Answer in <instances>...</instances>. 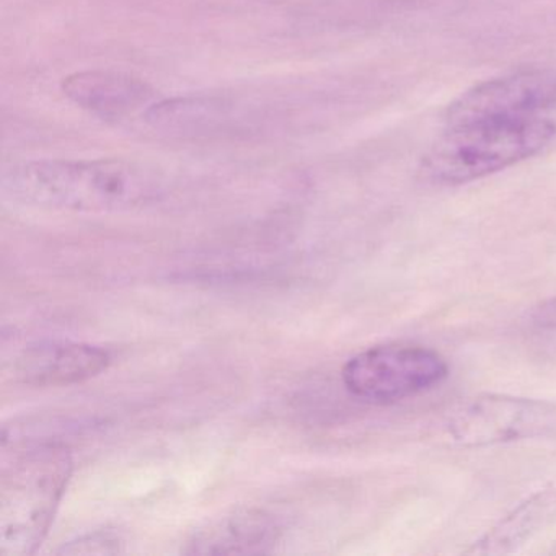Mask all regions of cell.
<instances>
[{
  "label": "cell",
  "instance_id": "5b68a950",
  "mask_svg": "<svg viewBox=\"0 0 556 556\" xmlns=\"http://www.w3.org/2000/svg\"><path fill=\"white\" fill-rule=\"evenodd\" d=\"M454 444L486 447L556 434V405L522 396L478 395L462 403L445 422Z\"/></svg>",
  "mask_w": 556,
  "mask_h": 556
},
{
  "label": "cell",
  "instance_id": "8fae6325",
  "mask_svg": "<svg viewBox=\"0 0 556 556\" xmlns=\"http://www.w3.org/2000/svg\"><path fill=\"white\" fill-rule=\"evenodd\" d=\"M233 118L236 105L219 97H180L146 110V122L155 131L181 138L226 131Z\"/></svg>",
  "mask_w": 556,
  "mask_h": 556
},
{
  "label": "cell",
  "instance_id": "6da1fadb",
  "mask_svg": "<svg viewBox=\"0 0 556 556\" xmlns=\"http://www.w3.org/2000/svg\"><path fill=\"white\" fill-rule=\"evenodd\" d=\"M17 203L71 213H126L161 200L164 177L138 162L31 161L12 165L2 178Z\"/></svg>",
  "mask_w": 556,
  "mask_h": 556
},
{
  "label": "cell",
  "instance_id": "7a4b0ae2",
  "mask_svg": "<svg viewBox=\"0 0 556 556\" xmlns=\"http://www.w3.org/2000/svg\"><path fill=\"white\" fill-rule=\"evenodd\" d=\"M0 475V555L30 556L47 539L73 477L61 442L24 445Z\"/></svg>",
  "mask_w": 556,
  "mask_h": 556
},
{
  "label": "cell",
  "instance_id": "52a82bcc",
  "mask_svg": "<svg viewBox=\"0 0 556 556\" xmlns=\"http://www.w3.org/2000/svg\"><path fill=\"white\" fill-rule=\"evenodd\" d=\"M282 527L258 507H240L206 520L188 535L185 555H263L281 542Z\"/></svg>",
  "mask_w": 556,
  "mask_h": 556
},
{
  "label": "cell",
  "instance_id": "4fadbf2b",
  "mask_svg": "<svg viewBox=\"0 0 556 556\" xmlns=\"http://www.w3.org/2000/svg\"><path fill=\"white\" fill-rule=\"evenodd\" d=\"M530 320H532V325L543 328V330H556V298L533 308Z\"/></svg>",
  "mask_w": 556,
  "mask_h": 556
},
{
  "label": "cell",
  "instance_id": "30bf717a",
  "mask_svg": "<svg viewBox=\"0 0 556 556\" xmlns=\"http://www.w3.org/2000/svg\"><path fill=\"white\" fill-rule=\"evenodd\" d=\"M556 520V490L543 488L520 501L496 526L491 527L467 555H509Z\"/></svg>",
  "mask_w": 556,
  "mask_h": 556
},
{
  "label": "cell",
  "instance_id": "ba28073f",
  "mask_svg": "<svg viewBox=\"0 0 556 556\" xmlns=\"http://www.w3.org/2000/svg\"><path fill=\"white\" fill-rule=\"evenodd\" d=\"M112 356L103 348L74 341H47L27 348L15 361L18 382L28 387H70L109 369Z\"/></svg>",
  "mask_w": 556,
  "mask_h": 556
},
{
  "label": "cell",
  "instance_id": "9c48e42d",
  "mask_svg": "<svg viewBox=\"0 0 556 556\" xmlns=\"http://www.w3.org/2000/svg\"><path fill=\"white\" fill-rule=\"evenodd\" d=\"M63 92L86 112L105 119H122L152 105L148 84L115 71H84L63 80Z\"/></svg>",
  "mask_w": 556,
  "mask_h": 556
},
{
  "label": "cell",
  "instance_id": "277c9868",
  "mask_svg": "<svg viewBox=\"0 0 556 556\" xmlns=\"http://www.w3.org/2000/svg\"><path fill=\"white\" fill-rule=\"evenodd\" d=\"M448 377L442 354L419 344L387 343L354 354L341 370L351 395L376 405L413 399Z\"/></svg>",
  "mask_w": 556,
  "mask_h": 556
},
{
  "label": "cell",
  "instance_id": "3957f363",
  "mask_svg": "<svg viewBox=\"0 0 556 556\" xmlns=\"http://www.w3.org/2000/svg\"><path fill=\"white\" fill-rule=\"evenodd\" d=\"M556 138V123L540 116L451 126L426 152L419 177L457 187L497 174L542 152Z\"/></svg>",
  "mask_w": 556,
  "mask_h": 556
},
{
  "label": "cell",
  "instance_id": "7c38bea8",
  "mask_svg": "<svg viewBox=\"0 0 556 556\" xmlns=\"http://www.w3.org/2000/svg\"><path fill=\"white\" fill-rule=\"evenodd\" d=\"M122 535L113 530H96L63 543L58 553L61 555H110L123 552Z\"/></svg>",
  "mask_w": 556,
  "mask_h": 556
},
{
  "label": "cell",
  "instance_id": "8992f818",
  "mask_svg": "<svg viewBox=\"0 0 556 556\" xmlns=\"http://www.w3.org/2000/svg\"><path fill=\"white\" fill-rule=\"evenodd\" d=\"M556 106V67L520 70L484 80L462 93L445 110L451 126L539 116Z\"/></svg>",
  "mask_w": 556,
  "mask_h": 556
}]
</instances>
